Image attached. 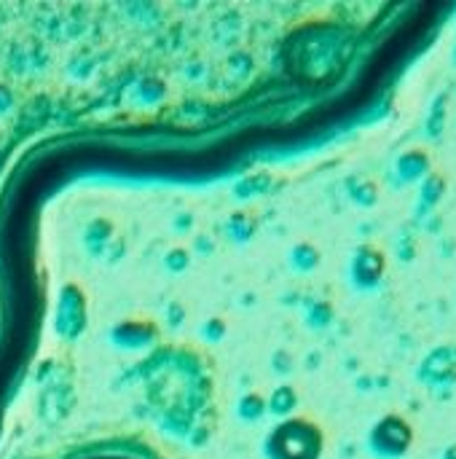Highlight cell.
Listing matches in <instances>:
<instances>
[{
    "mask_svg": "<svg viewBox=\"0 0 456 459\" xmlns=\"http://www.w3.org/2000/svg\"><path fill=\"white\" fill-rule=\"evenodd\" d=\"M75 459H156L145 451H132V448H105V451H92V454H81Z\"/></svg>",
    "mask_w": 456,
    "mask_h": 459,
    "instance_id": "cell-1",
    "label": "cell"
}]
</instances>
